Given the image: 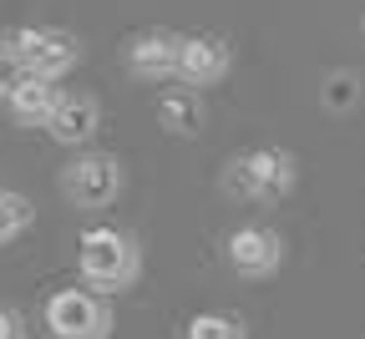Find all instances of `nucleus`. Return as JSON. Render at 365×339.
Segmentation results:
<instances>
[{
  "instance_id": "f03ea898",
  "label": "nucleus",
  "mask_w": 365,
  "mask_h": 339,
  "mask_svg": "<svg viewBox=\"0 0 365 339\" xmlns=\"http://www.w3.org/2000/svg\"><path fill=\"white\" fill-rule=\"evenodd\" d=\"M41 324L51 339H107L112 334V304L97 288H56L46 299Z\"/></svg>"
},
{
  "instance_id": "dca6fc26",
  "label": "nucleus",
  "mask_w": 365,
  "mask_h": 339,
  "mask_svg": "<svg viewBox=\"0 0 365 339\" xmlns=\"http://www.w3.org/2000/svg\"><path fill=\"white\" fill-rule=\"evenodd\" d=\"M0 339H26L21 314H16V309H6V304H0Z\"/></svg>"
},
{
  "instance_id": "f8f14e48",
  "label": "nucleus",
  "mask_w": 365,
  "mask_h": 339,
  "mask_svg": "<svg viewBox=\"0 0 365 339\" xmlns=\"http://www.w3.org/2000/svg\"><path fill=\"white\" fill-rule=\"evenodd\" d=\"M31 218H36V208H31L26 192L0 187V244H16V238L31 228Z\"/></svg>"
},
{
  "instance_id": "f257e3e1",
  "label": "nucleus",
  "mask_w": 365,
  "mask_h": 339,
  "mask_svg": "<svg viewBox=\"0 0 365 339\" xmlns=\"http://www.w3.org/2000/svg\"><path fill=\"white\" fill-rule=\"evenodd\" d=\"M76 268H81L86 288L122 294V288H132L137 273H143V249H137V238L122 233V228H86L81 244H76Z\"/></svg>"
},
{
  "instance_id": "7ed1b4c3",
  "label": "nucleus",
  "mask_w": 365,
  "mask_h": 339,
  "mask_svg": "<svg viewBox=\"0 0 365 339\" xmlns=\"http://www.w3.org/2000/svg\"><path fill=\"white\" fill-rule=\"evenodd\" d=\"M6 41H11L21 71L26 76H41V81H61L81 61V41L71 31H61V26H21Z\"/></svg>"
},
{
  "instance_id": "6e6552de",
  "label": "nucleus",
  "mask_w": 365,
  "mask_h": 339,
  "mask_svg": "<svg viewBox=\"0 0 365 339\" xmlns=\"http://www.w3.org/2000/svg\"><path fill=\"white\" fill-rule=\"evenodd\" d=\"M234 66V51H228L223 36H182V56H178V81L182 86H218Z\"/></svg>"
},
{
  "instance_id": "2eb2a0df",
  "label": "nucleus",
  "mask_w": 365,
  "mask_h": 339,
  "mask_svg": "<svg viewBox=\"0 0 365 339\" xmlns=\"http://www.w3.org/2000/svg\"><path fill=\"white\" fill-rule=\"evenodd\" d=\"M355 96H360L355 76H350V71H335V76H330V86H325V102H330L335 112H345V107L355 102Z\"/></svg>"
},
{
  "instance_id": "9d476101",
  "label": "nucleus",
  "mask_w": 365,
  "mask_h": 339,
  "mask_svg": "<svg viewBox=\"0 0 365 339\" xmlns=\"http://www.w3.org/2000/svg\"><path fill=\"white\" fill-rule=\"evenodd\" d=\"M97 127H102V102L81 91V96H66L61 112L51 117V127H46V132H51L61 147H86V142L97 137Z\"/></svg>"
},
{
  "instance_id": "39448f33",
  "label": "nucleus",
  "mask_w": 365,
  "mask_h": 339,
  "mask_svg": "<svg viewBox=\"0 0 365 339\" xmlns=\"http://www.w3.org/2000/svg\"><path fill=\"white\" fill-rule=\"evenodd\" d=\"M294 157L284 147H249L244 157H234V187L254 203H279L294 187Z\"/></svg>"
},
{
  "instance_id": "423d86ee",
  "label": "nucleus",
  "mask_w": 365,
  "mask_h": 339,
  "mask_svg": "<svg viewBox=\"0 0 365 339\" xmlns=\"http://www.w3.org/2000/svg\"><path fill=\"white\" fill-rule=\"evenodd\" d=\"M228 264H234L239 278H269L284 264V238L269 223H244L228 233Z\"/></svg>"
},
{
  "instance_id": "20e7f679",
  "label": "nucleus",
  "mask_w": 365,
  "mask_h": 339,
  "mask_svg": "<svg viewBox=\"0 0 365 339\" xmlns=\"http://www.w3.org/2000/svg\"><path fill=\"white\" fill-rule=\"evenodd\" d=\"M127 172L112 152H76L66 167H61V198L81 213H97V208H112L117 192H122Z\"/></svg>"
},
{
  "instance_id": "ddd939ff",
  "label": "nucleus",
  "mask_w": 365,
  "mask_h": 339,
  "mask_svg": "<svg viewBox=\"0 0 365 339\" xmlns=\"http://www.w3.org/2000/svg\"><path fill=\"white\" fill-rule=\"evenodd\" d=\"M188 339H249L244 334V324L234 319V314H193L188 319Z\"/></svg>"
},
{
  "instance_id": "9b49d317",
  "label": "nucleus",
  "mask_w": 365,
  "mask_h": 339,
  "mask_svg": "<svg viewBox=\"0 0 365 339\" xmlns=\"http://www.w3.org/2000/svg\"><path fill=\"white\" fill-rule=\"evenodd\" d=\"M158 117L173 137H198L203 132V91L193 86H168L158 96Z\"/></svg>"
},
{
  "instance_id": "0eeeda50",
  "label": "nucleus",
  "mask_w": 365,
  "mask_h": 339,
  "mask_svg": "<svg viewBox=\"0 0 365 339\" xmlns=\"http://www.w3.org/2000/svg\"><path fill=\"white\" fill-rule=\"evenodd\" d=\"M178 56H182V36H173V31H137L127 41V71L148 86L178 76Z\"/></svg>"
},
{
  "instance_id": "4468645a",
  "label": "nucleus",
  "mask_w": 365,
  "mask_h": 339,
  "mask_svg": "<svg viewBox=\"0 0 365 339\" xmlns=\"http://www.w3.org/2000/svg\"><path fill=\"white\" fill-rule=\"evenodd\" d=\"M21 81H26V71H21L16 51H11V41H0V102H11Z\"/></svg>"
},
{
  "instance_id": "1a4fd4ad",
  "label": "nucleus",
  "mask_w": 365,
  "mask_h": 339,
  "mask_svg": "<svg viewBox=\"0 0 365 339\" xmlns=\"http://www.w3.org/2000/svg\"><path fill=\"white\" fill-rule=\"evenodd\" d=\"M61 102H66L61 81L26 76V81L16 86V96L6 102V112H11V122H16V127H51V117L61 112Z\"/></svg>"
}]
</instances>
